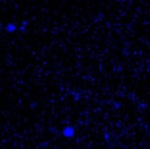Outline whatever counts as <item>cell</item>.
Wrapping results in <instances>:
<instances>
[{
	"label": "cell",
	"instance_id": "cell-1",
	"mask_svg": "<svg viewBox=\"0 0 150 149\" xmlns=\"http://www.w3.org/2000/svg\"><path fill=\"white\" fill-rule=\"evenodd\" d=\"M75 129L74 127L69 126H66L63 131H62V136L65 137V138H68V139H70V138H73L74 135H75Z\"/></svg>",
	"mask_w": 150,
	"mask_h": 149
},
{
	"label": "cell",
	"instance_id": "cell-2",
	"mask_svg": "<svg viewBox=\"0 0 150 149\" xmlns=\"http://www.w3.org/2000/svg\"><path fill=\"white\" fill-rule=\"evenodd\" d=\"M17 30V26L15 25V23H9L6 26H5V31L8 33H12Z\"/></svg>",
	"mask_w": 150,
	"mask_h": 149
}]
</instances>
